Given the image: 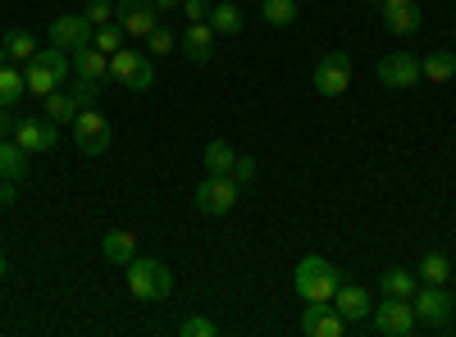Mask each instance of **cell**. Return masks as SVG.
<instances>
[{
    "mask_svg": "<svg viewBox=\"0 0 456 337\" xmlns=\"http://www.w3.org/2000/svg\"><path fill=\"white\" fill-rule=\"evenodd\" d=\"M160 10H165V0H119V5H114V19L124 23L128 36H142L146 42V32L160 23Z\"/></svg>",
    "mask_w": 456,
    "mask_h": 337,
    "instance_id": "30bf717a",
    "label": "cell"
},
{
    "mask_svg": "<svg viewBox=\"0 0 456 337\" xmlns=\"http://www.w3.org/2000/svg\"><path fill=\"white\" fill-rule=\"evenodd\" d=\"M110 78L119 83V87H128V92H146L151 83H156V64H151L142 51H114L110 55Z\"/></svg>",
    "mask_w": 456,
    "mask_h": 337,
    "instance_id": "5b68a950",
    "label": "cell"
},
{
    "mask_svg": "<svg viewBox=\"0 0 456 337\" xmlns=\"http://www.w3.org/2000/svg\"><path fill=\"white\" fill-rule=\"evenodd\" d=\"M452 319H456V301H452Z\"/></svg>",
    "mask_w": 456,
    "mask_h": 337,
    "instance_id": "7bdbcfd3",
    "label": "cell"
},
{
    "mask_svg": "<svg viewBox=\"0 0 456 337\" xmlns=\"http://www.w3.org/2000/svg\"><path fill=\"white\" fill-rule=\"evenodd\" d=\"M352 87V55L347 51H329L315 64V92L320 96H342Z\"/></svg>",
    "mask_w": 456,
    "mask_h": 337,
    "instance_id": "9c48e42d",
    "label": "cell"
},
{
    "mask_svg": "<svg viewBox=\"0 0 456 337\" xmlns=\"http://www.w3.org/2000/svg\"><path fill=\"white\" fill-rule=\"evenodd\" d=\"M110 19H114L110 0H87V23H92V28H101V23H110Z\"/></svg>",
    "mask_w": 456,
    "mask_h": 337,
    "instance_id": "d6a6232c",
    "label": "cell"
},
{
    "mask_svg": "<svg viewBox=\"0 0 456 337\" xmlns=\"http://www.w3.org/2000/svg\"><path fill=\"white\" fill-rule=\"evenodd\" d=\"M10 137L23 146L28 156H42V151H55V146H60V132L51 124H42V119H19Z\"/></svg>",
    "mask_w": 456,
    "mask_h": 337,
    "instance_id": "5bb4252c",
    "label": "cell"
},
{
    "mask_svg": "<svg viewBox=\"0 0 456 337\" xmlns=\"http://www.w3.org/2000/svg\"><path fill=\"white\" fill-rule=\"evenodd\" d=\"M333 310L347 319V324H361V319H370V310H374V296H370L365 287H356V283H338Z\"/></svg>",
    "mask_w": 456,
    "mask_h": 337,
    "instance_id": "9a60e30c",
    "label": "cell"
},
{
    "mask_svg": "<svg viewBox=\"0 0 456 337\" xmlns=\"http://www.w3.org/2000/svg\"><path fill=\"white\" fill-rule=\"evenodd\" d=\"M379 14H384V28L397 32V36L420 32V23H425V14H420V5H415V0H384V5H379Z\"/></svg>",
    "mask_w": 456,
    "mask_h": 337,
    "instance_id": "2e32d148",
    "label": "cell"
},
{
    "mask_svg": "<svg viewBox=\"0 0 456 337\" xmlns=\"http://www.w3.org/2000/svg\"><path fill=\"white\" fill-rule=\"evenodd\" d=\"M301 333L306 337H342L347 333V319H342L329 301H311L306 315H301Z\"/></svg>",
    "mask_w": 456,
    "mask_h": 337,
    "instance_id": "4fadbf2b",
    "label": "cell"
},
{
    "mask_svg": "<svg viewBox=\"0 0 456 337\" xmlns=\"http://www.w3.org/2000/svg\"><path fill=\"white\" fill-rule=\"evenodd\" d=\"M5 64H10V46H5V42H0V68H5Z\"/></svg>",
    "mask_w": 456,
    "mask_h": 337,
    "instance_id": "f35d334b",
    "label": "cell"
},
{
    "mask_svg": "<svg viewBox=\"0 0 456 337\" xmlns=\"http://www.w3.org/2000/svg\"><path fill=\"white\" fill-rule=\"evenodd\" d=\"M23 92H28L23 73H14V68L5 64V68H0V105H5V109H10V105H19V100H23Z\"/></svg>",
    "mask_w": 456,
    "mask_h": 337,
    "instance_id": "4316f807",
    "label": "cell"
},
{
    "mask_svg": "<svg viewBox=\"0 0 456 337\" xmlns=\"http://www.w3.org/2000/svg\"><path fill=\"white\" fill-rule=\"evenodd\" d=\"M73 73H78V83H105L110 78V55L96 51V46H83V51H73Z\"/></svg>",
    "mask_w": 456,
    "mask_h": 337,
    "instance_id": "ac0fdd59",
    "label": "cell"
},
{
    "mask_svg": "<svg viewBox=\"0 0 456 337\" xmlns=\"http://www.w3.org/2000/svg\"><path fill=\"white\" fill-rule=\"evenodd\" d=\"M92 36H96V28L87 23V14H60L51 23V46H60V51H83V46H92Z\"/></svg>",
    "mask_w": 456,
    "mask_h": 337,
    "instance_id": "8fae6325",
    "label": "cell"
},
{
    "mask_svg": "<svg viewBox=\"0 0 456 337\" xmlns=\"http://www.w3.org/2000/svg\"><path fill=\"white\" fill-rule=\"evenodd\" d=\"M101 255L110 260V265H128V260L137 255V233H128V229H114V233H105V242H101Z\"/></svg>",
    "mask_w": 456,
    "mask_h": 337,
    "instance_id": "d6986e66",
    "label": "cell"
},
{
    "mask_svg": "<svg viewBox=\"0 0 456 337\" xmlns=\"http://www.w3.org/2000/svg\"><path fill=\"white\" fill-rule=\"evenodd\" d=\"M183 14H187V23H201L210 14V0H183Z\"/></svg>",
    "mask_w": 456,
    "mask_h": 337,
    "instance_id": "d590c367",
    "label": "cell"
},
{
    "mask_svg": "<svg viewBox=\"0 0 456 337\" xmlns=\"http://www.w3.org/2000/svg\"><path fill=\"white\" fill-rule=\"evenodd\" d=\"M374 78L388 92H406V87H415L425 78V60H415L411 51H393V55H384L374 64Z\"/></svg>",
    "mask_w": 456,
    "mask_h": 337,
    "instance_id": "277c9868",
    "label": "cell"
},
{
    "mask_svg": "<svg viewBox=\"0 0 456 337\" xmlns=\"http://www.w3.org/2000/svg\"><path fill=\"white\" fill-rule=\"evenodd\" d=\"M0 178H28V151L14 137H0Z\"/></svg>",
    "mask_w": 456,
    "mask_h": 337,
    "instance_id": "ffe728a7",
    "label": "cell"
},
{
    "mask_svg": "<svg viewBox=\"0 0 456 337\" xmlns=\"http://www.w3.org/2000/svg\"><path fill=\"white\" fill-rule=\"evenodd\" d=\"M10 132H14V124H10V109L0 105V137H10Z\"/></svg>",
    "mask_w": 456,
    "mask_h": 337,
    "instance_id": "74e56055",
    "label": "cell"
},
{
    "mask_svg": "<svg viewBox=\"0 0 456 337\" xmlns=\"http://www.w3.org/2000/svg\"><path fill=\"white\" fill-rule=\"evenodd\" d=\"M124 274H128V292L137 296V301H165V296L174 292V274L160 265V260H128L124 265Z\"/></svg>",
    "mask_w": 456,
    "mask_h": 337,
    "instance_id": "3957f363",
    "label": "cell"
},
{
    "mask_svg": "<svg viewBox=\"0 0 456 337\" xmlns=\"http://www.w3.org/2000/svg\"><path fill=\"white\" fill-rule=\"evenodd\" d=\"M215 42H219V32L201 19V23H187L183 32V55L192 60V64H210L215 60Z\"/></svg>",
    "mask_w": 456,
    "mask_h": 337,
    "instance_id": "e0dca14e",
    "label": "cell"
},
{
    "mask_svg": "<svg viewBox=\"0 0 456 337\" xmlns=\"http://www.w3.org/2000/svg\"><path fill=\"white\" fill-rule=\"evenodd\" d=\"M370 5H374V10H379V5H384V0H370Z\"/></svg>",
    "mask_w": 456,
    "mask_h": 337,
    "instance_id": "60d3db41",
    "label": "cell"
},
{
    "mask_svg": "<svg viewBox=\"0 0 456 337\" xmlns=\"http://www.w3.org/2000/svg\"><path fill=\"white\" fill-rule=\"evenodd\" d=\"M447 274H452V265H447V255H438V251H429L425 260H420V269H415V278L420 283H447Z\"/></svg>",
    "mask_w": 456,
    "mask_h": 337,
    "instance_id": "83f0119b",
    "label": "cell"
},
{
    "mask_svg": "<svg viewBox=\"0 0 456 337\" xmlns=\"http://www.w3.org/2000/svg\"><path fill=\"white\" fill-rule=\"evenodd\" d=\"M425 78H429L434 87H447V83L456 78V55H452V51H434V55L425 60Z\"/></svg>",
    "mask_w": 456,
    "mask_h": 337,
    "instance_id": "cb8c5ba5",
    "label": "cell"
},
{
    "mask_svg": "<svg viewBox=\"0 0 456 337\" xmlns=\"http://www.w3.org/2000/svg\"><path fill=\"white\" fill-rule=\"evenodd\" d=\"M14 201H19V182H14V178H0V205L10 210Z\"/></svg>",
    "mask_w": 456,
    "mask_h": 337,
    "instance_id": "8d00e7d4",
    "label": "cell"
},
{
    "mask_svg": "<svg viewBox=\"0 0 456 337\" xmlns=\"http://www.w3.org/2000/svg\"><path fill=\"white\" fill-rule=\"evenodd\" d=\"M69 68H73L69 51H60V46H51V51H37V55L28 60L23 83H28V92H32V96H51V92H55V87L69 78Z\"/></svg>",
    "mask_w": 456,
    "mask_h": 337,
    "instance_id": "7a4b0ae2",
    "label": "cell"
},
{
    "mask_svg": "<svg viewBox=\"0 0 456 337\" xmlns=\"http://www.w3.org/2000/svg\"><path fill=\"white\" fill-rule=\"evenodd\" d=\"M415 287H420V283H415V269H384V274H379V292H384V296H406V301H411Z\"/></svg>",
    "mask_w": 456,
    "mask_h": 337,
    "instance_id": "7402d4cb",
    "label": "cell"
},
{
    "mask_svg": "<svg viewBox=\"0 0 456 337\" xmlns=\"http://www.w3.org/2000/svg\"><path fill=\"white\" fill-rule=\"evenodd\" d=\"M178 333H183V337H215V333H219V324H215V319H206V315H187V319L178 324Z\"/></svg>",
    "mask_w": 456,
    "mask_h": 337,
    "instance_id": "4dcf8cb0",
    "label": "cell"
},
{
    "mask_svg": "<svg viewBox=\"0 0 456 337\" xmlns=\"http://www.w3.org/2000/svg\"><path fill=\"white\" fill-rule=\"evenodd\" d=\"M228 178H233L238 187L251 182V178H256V160H251V156H238V160H233V173H228Z\"/></svg>",
    "mask_w": 456,
    "mask_h": 337,
    "instance_id": "836d02e7",
    "label": "cell"
},
{
    "mask_svg": "<svg viewBox=\"0 0 456 337\" xmlns=\"http://www.w3.org/2000/svg\"><path fill=\"white\" fill-rule=\"evenodd\" d=\"M411 306H415V319H425V324H447V315H452V301H447V292L438 287V283H420L411 292Z\"/></svg>",
    "mask_w": 456,
    "mask_h": 337,
    "instance_id": "7c38bea8",
    "label": "cell"
},
{
    "mask_svg": "<svg viewBox=\"0 0 456 337\" xmlns=\"http://www.w3.org/2000/svg\"><path fill=\"white\" fill-rule=\"evenodd\" d=\"M73 100H78V109H96V83H78L73 87Z\"/></svg>",
    "mask_w": 456,
    "mask_h": 337,
    "instance_id": "e575fe53",
    "label": "cell"
},
{
    "mask_svg": "<svg viewBox=\"0 0 456 337\" xmlns=\"http://www.w3.org/2000/svg\"><path fill=\"white\" fill-rule=\"evenodd\" d=\"M146 51H156V55H169V51H174V32H169L165 23H156V28L146 32Z\"/></svg>",
    "mask_w": 456,
    "mask_h": 337,
    "instance_id": "1f68e13d",
    "label": "cell"
},
{
    "mask_svg": "<svg viewBox=\"0 0 456 337\" xmlns=\"http://www.w3.org/2000/svg\"><path fill=\"white\" fill-rule=\"evenodd\" d=\"M206 23H210L219 36H233V32H242V10L233 5V0H224V5H210Z\"/></svg>",
    "mask_w": 456,
    "mask_h": 337,
    "instance_id": "44dd1931",
    "label": "cell"
},
{
    "mask_svg": "<svg viewBox=\"0 0 456 337\" xmlns=\"http://www.w3.org/2000/svg\"><path fill=\"white\" fill-rule=\"evenodd\" d=\"M192 205L201 214H228L238 205V182L219 178V173H206V182H197V192H192Z\"/></svg>",
    "mask_w": 456,
    "mask_h": 337,
    "instance_id": "52a82bcc",
    "label": "cell"
},
{
    "mask_svg": "<svg viewBox=\"0 0 456 337\" xmlns=\"http://www.w3.org/2000/svg\"><path fill=\"white\" fill-rule=\"evenodd\" d=\"M42 100H46V119L51 124H73L78 119V100H73V92H51Z\"/></svg>",
    "mask_w": 456,
    "mask_h": 337,
    "instance_id": "d4e9b609",
    "label": "cell"
},
{
    "mask_svg": "<svg viewBox=\"0 0 456 337\" xmlns=\"http://www.w3.org/2000/svg\"><path fill=\"white\" fill-rule=\"evenodd\" d=\"M5 46H10V60H32L37 55V36L28 28H10L5 32Z\"/></svg>",
    "mask_w": 456,
    "mask_h": 337,
    "instance_id": "f1b7e54d",
    "label": "cell"
},
{
    "mask_svg": "<svg viewBox=\"0 0 456 337\" xmlns=\"http://www.w3.org/2000/svg\"><path fill=\"white\" fill-rule=\"evenodd\" d=\"M5 269H10V265H5V251H0V278H5Z\"/></svg>",
    "mask_w": 456,
    "mask_h": 337,
    "instance_id": "ab89813d",
    "label": "cell"
},
{
    "mask_svg": "<svg viewBox=\"0 0 456 337\" xmlns=\"http://www.w3.org/2000/svg\"><path fill=\"white\" fill-rule=\"evenodd\" d=\"M124 36H128V32H124V23H119V19H110V23H101V28H96L92 46H96V51H105V55H114V51L124 46Z\"/></svg>",
    "mask_w": 456,
    "mask_h": 337,
    "instance_id": "484cf974",
    "label": "cell"
},
{
    "mask_svg": "<svg viewBox=\"0 0 456 337\" xmlns=\"http://www.w3.org/2000/svg\"><path fill=\"white\" fill-rule=\"evenodd\" d=\"M165 5H183V0H165Z\"/></svg>",
    "mask_w": 456,
    "mask_h": 337,
    "instance_id": "b9f144b4",
    "label": "cell"
},
{
    "mask_svg": "<svg viewBox=\"0 0 456 337\" xmlns=\"http://www.w3.org/2000/svg\"><path fill=\"white\" fill-rule=\"evenodd\" d=\"M233 146H228V141H210L206 146V156H201V164H206V173H219V178H228V173H233Z\"/></svg>",
    "mask_w": 456,
    "mask_h": 337,
    "instance_id": "603a6c76",
    "label": "cell"
},
{
    "mask_svg": "<svg viewBox=\"0 0 456 337\" xmlns=\"http://www.w3.org/2000/svg\"><path fill=\"white\" fill-rule=\"evenodd\" d=\"M260 10H265V23L288 28L297 19V0H260Z\"/></svg>",
    "mask_w": 456,
    "mask_h": 337,
    "instance_id": "f546056e",
    "label": "cell"
},
{
    "mask_svg": "<svg viewBox=\"0 0 456 337\" xmlns=\"http://www.w3.org/2000/svg\"><path fill=\"white\" fill-rule=\"evenodd\" d=\"M73 141H78L83 156H105L110 151V119L101 109H78L73 119Z\"/></svg>",
    "mask_w": 456,
    "mask_h": 337,
    "instance_id": "ba28073f",
    "label": "cell"
},
{
    "mask_svg": "<svg viewBox=\"0 0 456 337\" xmlns=\"http://www.w3.org/2000/svg\"><path fill=\"white\" fill-rule=\"evenodd\" d=\"M338 269L329 265L324 255H306L297 265V274H292V287H297V296L301 301H333V292H338Z\"/></svg>",
    "mask_w": 456,
    "mask_h": 337,
    "instance_id": "6da1fadb",
    "label": "cell"
},
{
    "mask_svg": "<svg viewBox=\"0 0 456 337\" xmlns=\"http://www.w3.org/2000/svg\"><path fill=\"white\" fill-rule=\"evenodd\" d=\"M370 315H374V333H384V337H411L415 328V306L406 296H384Z\"/></svg>",
    "mask_w": 456,
    "mask_h": 337,
    "instance_id": "8992f818",
    "label": "cell"
}]
</instances>
